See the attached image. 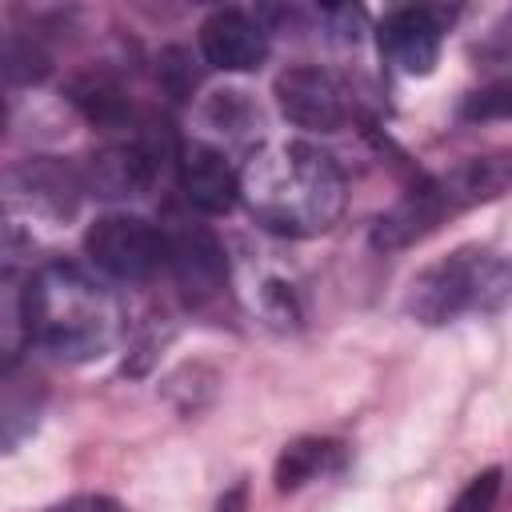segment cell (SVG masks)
I'll list each match as a JSON object with an SVG mask.
<instances>
[{"label":"cell","instance_id":"1","mask_svg":"<svg viewBox=\"0 0 512 512\" xmlns=\"http://www.w3.org/2000/svg\"><path fill=\"white\" fill-rule=\"evenodd\" d=\"M240 200L248 212L280 236L328 232L344 212V172L340 164L308 140H276L240 172Z\"/></svg>","mask_w":512,"mask_h":512},{"label":"cell","instance_id":"2","mask_svg":"<svg viewBox=\"0 0 512 512\" xmlns=\"http://www.w3.org/2000/svg\"><path fill=\"white\" fill-rule=\"evenodd\" d=\"M24 316L28 340L68 364L100 360L124 328L116 292L64 260H48L24 280Z\"/></svg>","mask_w":512,"mask_h":512},{"label":"cell","instance_id":"3","mask_svg":"<svg viewBox=\"0 0 512 512\" xmlns=\"http://www.w3.org/2000/svg\"><path fill=\"white\" fill-rule=\"evenodd\" d=\"M504 188H508V156H472V160L456 164L452 172L424 180L420 188L400 196L388 212H380L372 224V244L384 252L408 248L420 236L436 232L448 216H456L480 200H496Z\"/></svg>","mask_w":512,"mask_h":512},{"label":"cell","instance_id":"4","mask_svg":"<svg viewBox=\"0 0 512 512\" xmlns=\"http://www.w3.org/2000/svg\"><path fill=\"white\" fill-rule=\"evenodd\" d=\"M508 288H512L508 260L492 248L472 244L424 264L404 292V308L412 320L436 328L468 312H500L508 300Z\"/></svg>","mask_w":512,"mask_h":512},{"label":"cell","instance_id":"5","mask_svg":"<svg viewBox=\"0 0 512 512\" xmlns=\"http://www.w3.org/2000/svg\"><path fill=\"white\" fill-rule=\"evenodd\" d=\"M88 260L124 284H140L164 268V228L132 212H108L84 232Z\"/></svg>","mask_w":512,"mask_h":512},{"label":"cell","instance_id":"6","mask_svg":"<svg viewBox=\"0 0 512 512\" xmlns=\"http://www.w3.org/2000/svg\"><path fill=\"white\" fill-rule=\"evenodd\" d=\"M276 104L288 124L304 132H336L352 116L348 84L320 64H292L276 76Z\"/></svg>","mask_w":512,"mask_h":512},{"label":"cell","instance_id":"7","mask_svg":"<svg viewBox=\"0 0 512 512\" xmlns=\"http://www.w3.org/2000/svg\"><path fill=\"white\" fill-rule=\"evenodd\" d=\"M164 268L172 272L188 304H204L228 284V252L220 236L204 224H180L164 232Z\"/></svg>","mask_w":512,"mask_h":512},{"label":"cell","instance_id":"8","mask_svg":"<svg viewBox=\"0 0 512 512\" xmlns=\"http://www.w3.org/2000/svg\"><path fill=\"white\" fill-rule=\"evenodd\" d=\"M176 184L184 200L204 216H224L240 200V172L228 164V156L212 144H184L176 152Z\"/></svg>","mask_w":512,"mask_h":512},{"label":"cell","instance_id":"9","mask_svg":"<svg viewBox=\"0 0 512 512\" xmlns=\"http://www.w3.org/2000/svg\"><path fill=\"white\" fill-rule=\"evenodd\" d=\"M444 16L436 8H396L380 24V52L404 76H428L440 60Z\"/></svg>","mask_w":512,"mask_h":512},{"label":"cell","instance_id":"10","mask_svg":"<svg viewBox=\"0 0 512 512\" xmlns=\"http://www.w3.org/2000/svg\"><path fill=\"white\" fill-rule=\"evenodd\" d=\"M200 52L220 72H256L268 60V28L240 8H216L200 24Z\"/></svg>","mask_w":512,"mask_h":512},{"label":"cell","instance_id":"11","mask_svg":"<svg viewBox=\"0 0 512 512\" xmlns=\"http://www.w3.org/2000/svg\"><path fill=\"white\" fill-rule=\"evenodd\" d=\"M156 164H160L156 144H148V140H124V144L100 148L88 160L84 184L96 196H140L152 184Z\"/></svg>","mask_w":512,"mask_h":512},{"label":"cell","instance_id":"12","mask_svg":"<svg viewBox=\"0 0 512 512\" xmlns=\"http://www.w3.org/2000/svg\"><path fill=\"white\" fill-rule=\"evenodd\" d=\"M44 404H48V388L40 376H24V372L0 376V456L36 432Z\"/></svg>","mask_w":512,"mask_h":512},{"label":"cell","instance_id":"13","mask_svg":"<svg viewBox=\"0 0 512 512\" xmlns=\"http://www.w3.org/2000/svg\"><path fill=\"white\" fill-rule=\"evenodd\" d=\"M340 460V444L336 440H320V436H300L292 444H284V452L276 456V492H296L308 480H316L320 472L336 468Z\"/></svg>","mask_w":512,"mask_h":512},{"label":"cell","instance_id":"14","mask_svg":"<svg viewBox=\"0 0 512 512\" xmlns=\"http://www.w3.org/2000/svg\"><path fill=\"white\" fill-rule=\"evenodd\" d=\"M28 316H24V280L0 276V376L16 372L24 348H28Z\"/></svg>","mask_w":512,"mask_h":512},{"label":"cell","instance_id":"15","mask_svg":"<svg viewBox=\"0 0 512 512\" xmlns=\"http://www.w3.org/2000/svg\"><path fill=\"white\" fill-rule=\"evenodd\" d=\"M72 100L84 108V116H88L92 124H120V120L128 116L124 92H120L112 80H104V76L76 80V84H72Z\"/></svg>","mask_w":512,"mask_h":512},{"label":"cell","instance_id":"16","mask_svg":"<svg viewBox=\"0 0 512 512\" xmlns=\"http://www.w3.org/2000/svg\"><path fill=\"white\" fill-rule=\"evenodd\" d=\"M496 496H500V468H488L484 476H476L460 492V500H456L452 512H492L496 508Z\"/></svg>","mask_w":512,"mask_h":512},{"label":"cell","instance_id":"17","mask_svg":"<svg viewBox=\"0 0 512 512\" xmlns=\"http://www.w3.org/2000/svg\"><path fill=\"white\" fill-rule=\"evenodd\" d=\"M160 80H164L168 96H176V100H184V96L192 92L196 72L188 68V52H184V48H168V52L160 56Z\"/></svg>","mask_w":512,"mask_h":512},{"label":"cell","instance_id":"18","mask_svg":"<svg viewBox=\"0 0 512 512\" xmlns=\"http://www.w3.org/2000/svg\"><path fill=\"white\" fill-rule=\"evenodd\" d=\"M504 112H508V84L472 92L468 104H464V116L468 120H492V116H504Z\"/></svg>","mask_w":512,"mask_h":512},{"label":"cell","instance_id":"19","mask_svg":"<svg viewBox=\"0 0 512 512\" xmlns=\"http://www.w3.org/2000/svg\"><path fill=\"white\" fill-rule=\"evenodd\" d=\"M48 512H128L116 496H104V492H76L60 504H52Z\"/></svg>","mask_w":512,"mask_h":512},{"label":"cell","instance_id":"20","mask_svg":"<svg viewBox=\"0 0 512 512\" xmlns=\"http://www.w3.org/2000/svg\"><path fill=\"white\" fill-rule=\"evenodd\" d=\"M24 236L8 224V220H0V276H12L16 272V264H20V256H24Z\"/></svg>","mask_w":512,"mask_h":512},{"label":"cell","instance_id":"21","mask_svg":"<svg viewBox=\"0 0 512 512\" xmlns=\"http://www.w3.org/2000/svg\"><path fill=\"white\" fill-rule=\"evenodd\" d=\"M4 124H8V100H4V92H0V132H4Z\"/></svg>","mask_w":512,"mask_h":512}]
</instances>
